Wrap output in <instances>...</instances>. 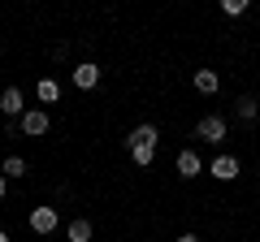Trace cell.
Wrapping results in <instances>:
<instances>
[{
  "label": "cell",
  "instance_id": "obj_1",
  "mask_svg": "<svg viewBox=\"0 0 260 242\" xmlns=\"http://www.w3.org/2000/svg\"><path fill=\"white\" fill-rule=\"evenodd\" d=\"M156 143H160V130L152 126V121H143V126H135V130L126 134L130 160H135V165H143V169H148L152 160H156Z\"/></svg>",
  "mask_w": 260,
  "mask_h": 242
},
{
  "label": "cell",
  "instance_id": "obj_2",
  "mask_svg": "<svg viewBox=\"0 0 260 242\" xmlns=\"http://www.w3.org/2000/svg\"><path fill=\"white\" fill-rule=\"evenodd\" d=\"M225 134H230V121L221 112H204L195 121V139H204V143H225Z\"/></svg>",
  "mask_w": 260,
  "mask_h": 242
},
{
  "label": "cell",
  "instance_id": "obj_3",
  "mask_svg": "<svg viewBox=\"0 0 260 242\" xmlns=\"http://www.w3.org/2000/svg\"><path fill=\"white\" fill-rule=\"evenodd\" d=\"M48 126H52L48 108H26V112H22V121H18V130L26 134V139H44V134H48Z\"/></svg>",
  "mask_w": 260,
  "mask_h": 242
},
{
  "label": "cell",
  "instance_id": "obj_4",
  "mask_svg": "<svg viewBox=\"0 0 260 242\" xmlns=\"http://www.w3.org/2000/svg\"><path fill=\"white\" fill-rule=\"evenodd\" d=\"M70 78H74L78 91H95V87H100V65H95V61H78V65L70 69Z\"/></svg>",
  "mask_w": 260,
  "mask_h": 242
},
{
  "label": "cell",
  "instance_id": "obj_5",
  "mask_svg": "<svg viewBox=\"0 0 260 242\" xmlns=\"http://www.w3.org/2000/svg\"><path fill=\"white\" fill-rule=\"evenodd\" d=\"M0 112H5L9 121H22V112H26V100H22L18 87H5V91H0Z\"/></svg>",
  "mask_w": 260,
  "mask_h": 242
},
{
  "label": "cell",
  "instance_id": "obj_6",
  "mask_svg": "<svg viewBox=\"0 0 260 242\" xmlns=\"http://www.w3.org/2000/svg\"><path fill=\"white\" fill-rule=\"evenodd\" d=\"M26 221H30V229H35V233H52L56 225H61V212H56V208H30Z\"/></svg>",
  "mask_w": 260,
  "mask_h": 242
},
{
  "label": "cell",
  "instance_id": "obj_7",
  "mask_svg": "<svg viewBox=\"0 0 260 242\" xmlns=\"http://www.w3.org/2000/svg\"><path fill=\"white\" fill-rule=\"evenodd\" d=\"M208 173L217 177V182H234L239 177V156H230V151H221V156L208 165Z\"/></svg>",
  "mask_w": 260,
  "mask_h": 242
},
{
  "label": "cell",
  "instance_id": "obj_8",
  "mask_svg": "<svg viewBox=\"0 0 260 242\" xmlns=\"http://www.w3.org/2000/svg\"><path fill=\"white\" fill-rule=\"evenodd\" d=\"M178 173H182V177H200V169H204V160H200V151H195V147H182V151H178Z\"/></svg>",
  "mask_w": 260,
  "mask_h": 242
},
{
  "label": "cell",
  "instance_id": "obj_9",
  "mask_svg": "<svg viewBox=\"0 0 260 242\" xmlns=\"http://www.w3.org/2000/svg\"><path fill=\"white\" fill-rule=\"evenodd\" d=\"M191 83H195V91H200V95H217V91H221V78H217V69H195Z\"/></svg>",
  "mask_w": 260,
  "mask_h": 242
},
{
  "label": "cell",
  "instance_id": "obj_10",
  "mask_svg": "<svg viewBox=\"0 0 260 242\" xmlns=\"http://www.w3.org/2000/svg\"><path fill=\"white\" fill-rule=\"evenodd\" d=\"M91 221H83V216H74V221H70V225H65V238H70V242H91Z\"/></svg>",
  "mask_w": 260,
  "mask_h": 242
},
{
  "label": "cell",
  "instance_id": "obj_11",
  "mask_svg": "<svg viewBox=\"0 0 260 242\" xmlns=\"http://www.w3.org/2000/svg\"><path fill=\"white\" fill-rule=\"evenodd\" d=\"M35 95H39V104H56L61 100V83H56V78H39Z\"/></svg>",
  "mask_w": 260,
  "mask_h": 242
},
{
  "label": "cell",
  "instance_id": "obj_12",
  "mask_svg": "<svg viewBox=\"0 0 260 242\" xmlns=\"http://www.w3.org/2000/svg\"><path fill=\"white\" fill-rule=\"evenodd\" d=\"M256 112H260V104L251 100V95H239V104H234V117H239V121H256Z\"/></svg>",
  "mask_w": 260,
  "mask_h": 242
},
{
  "label": "cell",
  "instance_id": "obj_13",
  "mask_svg": "<svg viewBox=\"0 0 260 242\" xmlns=\"http://www.w3.org/2000/svg\"><path fill=\"white\" fill-rule=\"evenodd\" d=\"M0 173H5V177H22V173H26V160H22V156H5Z\"/></svg>",
  "mask_w": 260,
  "mask_h": 242
},
{
  "label": "cell",
  "instance_id": "obj_14",
  "mask_svg": "<svg viewBox=\"0 0 260 242\" xmlns=\"http://www.w3.org/2000/svg\"><path fill=\"white\" fill-rule=\"evenodd\" d=\"M243 9H247V0H221V13H225V18H239Z\"/></svg>",
  "mask_w": 260,
  "mask_h": 242
},
{
  "label": "cell",
  "instance_id": "obj_15",
  "mask_svg": "<svg viewBox=\"0 0 260 242\" xmlns=\"http://www.w3.org/2000/svg\"><path fill=\"white\" fill-rule=\"evenodd\" d=\"M174 242H200V238H195V233H178Z\"/></svg>",
  "mask_w": 260,
  "mask_h": 242
},
{
  "label": "cell",
  "instance_id": "obj_16",
  "mask_svg": "<svg viewBox=\"0 0 260 242\" xmlns=\"http://www.w3.org/2000/svg\"><path fill=\"white\" fill-rule=\"evenodd\" d=\"M5 190H9V177H5V173H0V199H5Z\"/></svg>",
  "mask_w": 260,
  "mask_h": 242
},
{
  "label": "cell",
  "instance_id": "obj_17",
  "mask_svg": "<svg viewBox=\"0 0 260 242\" xmlns=\"http://www.w3.org/2000/svg\"><path fill=\"white\" fill-rule=\"evenodd\" d=\"M0 242H9V233H5V229H0Z\"/></svg>",
  "mask_w": 260,
  "mask_h": 242
}]
</instances>
